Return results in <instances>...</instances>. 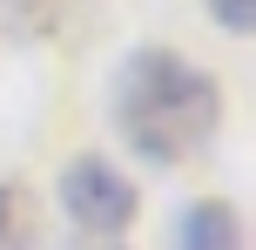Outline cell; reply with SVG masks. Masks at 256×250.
Here are the masks:
<instances>
[{
    "mask_svg": "<svg viewBox=\"0 0 256 250\" xmlns=\"http://www.w3.org/2000/svg\"><path fill=\"white\" fill-rule=\"evenodd\" d=\"M108 108H115L122 142L142 162H182L216 135L222 95L216 75H202L196 61H182L176 48H135L108 81Z\"/></svg>",
    "mask_w": 256,
    "mask_h": 250,
    "instance_id": "cell-1",
    "label": "cell"
},
{
    "mask_svg": "<svg viewBox=\"0 0 256 250\" xmlns=\"http://www.w3.org/2000/svg\"><path fill=\"white\" fill-rule=\"evenodd\" d=\"M61 210H68L74 230L115 237V230H128V216H135V183L108 156H74L61 169Z\"/></svg>",
    "mask_w": 256,
    "mask_h": 250,
    "instance_id": "cell-2",
    "label": "cell"
},
{
    "mask_svg": "<svg viewBox=\"0 0 256 250\" xmlns=\"http://www.w3.org/2000/svg\"><path fill=\"white\" fill-rule=\"evenodd\" d=\"M176 250H243V223L230 203H189L176 223Z\"/></svg>",
    "mask_w": 256,
    "mask_h": 250,
    "instance_id": "cell-3",
    "label": "cell"
},
{
    "mask_svg": "<svg viewBox=\"0 0 256 250\" xmlns=\"http://www.w3.org/2000/svg\"><path fill=\"white\" fill-rule=\"evenodd\" d=\"M68 7H74V0H0V21H7L14 34H54V27L68 21Z\"/></svg>",
    "mask_w": 256,
    "mask_h": 250,
    "instance_id": "cell-4",
    "label": "cell"
},
{
    "mask_svg": "<svg viewBox=\"0 0 256 250\" xmlns=\"http://www.w3.org/2000/svg\"><path fill=\"white\" fill-rule=\"evenodd\" d=\"M0 250H27V203H20V189H0Z\"/></svg>",
    "mask_w": 256,
    "mask_h": 250,
    "instance_id": "cell-5",
    "label": "cell"
},
{
    "mask_svg": "<svg viewBox=\"0 0 256 250\" xmlns=\"http://www.w3.org/2000/svg\"><path fill=\"white\" fill-rule=\"evenodd\" d=\"M202 7L216 14L230 34H250V27H256V0H202Z\"/></svg>",
    "mask_w": 256,
    "mask_h": 250,
    "instance_id": "cell-6",
    "label": "cell"
}]
</instances>
